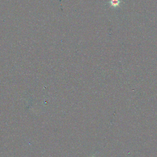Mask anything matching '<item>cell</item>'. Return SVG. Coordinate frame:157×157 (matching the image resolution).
Segmentation results:
<instances>
[{
  "mask_svg": "<svg viewBox=\"0 0 157 157\" xmlns=\"http://www.w3.org/2000/svg\"><path fill=\"white\" fill-rule=\"evenodd\" d=\"M109 3L111 7L115 8L120 6V0H110Z\"/></svg>",
  "mask_w": 157,
  "mask_h": 157,
  "instance_id": "1",
  "label": "cell"
}]
</instances>
